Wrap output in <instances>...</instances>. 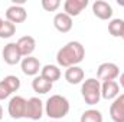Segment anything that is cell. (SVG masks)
<instances>
[{"mask_svg":"<svg viewBox=\"0 0 124 122\" xmlns=\"http://www.w3.org/2000/svg\"><path fill=\"white\" fill-rule=\"evenodd\" d=\"M85 58V47L81 42L71 40L65 46H62L56 53V62L62 68H71L78 66Z\"/></svg>","mask_w":124,"mask_h":122,"instance_id":"6da1fadb","label":"cell"},{"mask_svg":"<svg viewBox=\"0 0 124 122\" xmlns=\"http://www.w3.org/2000/svg\"><path fill=\"white\" fill-rule=\"evenodd\" d=\"M69 109H71L69 101L62 95L49 96L45 103V114L54 121H59L62 118H65L69 114Z\"/></svg>","mask_w":124,"mask_h":122,"instance_id":"7a4b0ae2","label":"cell"},{"mask_svg":"<svg viewBox=\"0 0 124 122\" xmlns=\"http://www.w3.org/2000/svg\"><path fill=\"white\" fill-rule=\"evenodd\" d=\"M81 95L87 105H97L101 99V82L95 78H88L82 82Z\"/></svg>","mask_w":124,"mask_h":122,"instance_id":"3957f363","label":"cell"},{"mask_svg":"<svg viewBox=\"0 0 124 122\" xmlns=\"http://www.w3.org/2000/svg\"><path fill=\"white\" fill-rule=\"evenodd\" d=\"M120 76V68L113 62H104L97 69V79L100 82L116 81Z\"/></svg>","mask_w":124,"mask_h":122,"instance_id":"277c9868","label":"cell"},{"mask_svg":"<svg viewBox=\"0 0 124 122\" xmlns=\"http://www.w3.org/2000/svg\"><path fill=\"white\" fill-rule=\"evenodd\" d=\"M26 103H28V101H26L23 96H13V98L9 101V105H7V112H9V115H10L13 119H22V118H25V114H26Z\"/></svg>","mask_w":124,"mask_h":122,"instance_id":"5b68a950","label":"cell"},{"mask_svg":"<svg viewBox=\"0 0 124 122\" xmlns=\"http://www.w3.org/2000/svg\"><path fill=\"white\" fill-rule=\"evenodd\" d=\"M43 112H45V105H43V102L39 98L33 96L31 99H28L25 118L32 119V121H39L43 116Z\"/></svg>","mask_w":124,"mask_h":122,"instance_id":"8992f818","label":"cell"},{"mask_svg":"<svg viewBox=\"0 0 124 122\" xmlns=\"http://www.w3.org/2000/svg\"><path fill=\"white\" fill-rule=\"evenodd\" d=\"M1 58H3V61L6 62L7 65H10V66L17 65L19 62H22V59H23V56H22L17 45H16V42H10V43H7L3 47Z\"/></svg>","mask_w":124,"mask_h":122,"instance_id":"52a82bcc","label":"cell"},{"mask_svg":"<svg viewBox=\"0 0 124 122\" xmlns=\"http://www.w3.org/2000/svg\"><path fill=\"white\" fill-rule=\"evenodd\" d=\"M28 19V12L23 6L20 4H12L6 10V20L12 22L13 25L16 23H23Z\"/></svg>","mask_w":124,"mask_h":122,"instance_id":"ba28073f","label":"cell"},{"mask_svg":"<svg viewBox=\"0 0 124 122\" xmlns=\"http://www.w3.org/2000/svg\"><path fill=\"white\" fill-rule=\"evenodd\" d=\"M93 13L95 17L101 19V20H108L113 17V7L108 1L104 0H95L93 3Z\"/></svg>","mask_w":124,"mask_h":122,"instance_id":"9c48e42d","label":"cell"},{"mask_svg":"<svg viewBox=\"0 0 124 122\" xmlns=\"http://www.w3.org/2000/svg\"><path fill=\"white\" fill-rule=\"evenodd\" d=\"M110 116L114 122H124V93L118 95L110 105Z\"/></svg>","mask_w":124,"mask_h":122,"instance_id":"30bf717a","label":"cell"},{"mask_svg":"<svg viewBox=\"0 0 124 122\" xmlns=\"http://www.w3.org/2000/svg\"><path fill=\"white\" fill-rule=\"evenodd\" d=\"M88 6V0H66L63 3V13L71 17H77Z\"/></svg>","mask_w":124,"mask_h":122,"instance_id":"8fae6325","label":"cell"},{"mask_svg":"<svg viewBox=\"0 0 124 122\" xmlns=\"http://www.w3.org/2000/svg\"><path fill=\"white\" fill-rule=\"evenodd\" d=\"M20 69H22V72L26 76H38V73L42 69V66H40V62L38 61L36 58L28 56V58H23L22 59V62H20Z\"/></svg>","mask_w":124,"mask_h":122,"instance_id":"7c38bea8","label":"cell"},{"mask_svg":"<svg viewBox=\"0 0 124 122\" xmlns=\"http://www.w3.org/2000/svg\"><path fill=\"white\" fill-rule=\"evenodd\" d=\"M120 95V85L116 81H107L101 83V98L107 101H114Z\"/></svg>","mask_w":124,"mask_h":122,"instance_id":"4fadbf2b","label":"cell"},{"mask_svg":"<svg viewBox=\"0 0 124 122\" xmlns=\"http://www.w3.org/2000/svg\"><path fill=\"white\" fill-rule=\"evenodd\" d=\"M16 45H17V47H19V50H20V53H22L23 58L32 56V53L36 49V40L32 36H22L16 42Z\"/></svg>","mask_w":124,"mask_h":122,"instance_id":"5bb4252c","label":"cell"},{"mask_svg":"<svg viewBox=\"0 0 124 122\" xmlns=\"http://www.w3.org/2000/svg\"><path fill=\"white\" fill-rule=\"evenodd\" d=\"M72 17L71 16H68L66 13H56L55 14V17H54V26H55V29L58 32H61V33H68V32L72 29Z\"/></svg>","mask_w":124,"mask_h":122,"instance_id":"9a60e30c","label":"cell"},{"mask_svg":"<svg viewBox=\"0 0 124 122\" xmlns=\"http://www.w3.org/2000/svg\"><path fill=\"white\" fill-rule=\"evenodd\" d=\"M84 70L79 66H71L65 70V81L69 85H78L84 81Z\"/></svg>","mask_w":124,"mask_h":122,"instance_id":"2e32d148","label":"cell"},{"mask_svg":"<svg viewBox=\"0 0 124 122\" xmlns=\"http://www.w3.org/2000/svg\"><path fill=\"white\" fill-rule=\"evenodd\" d=\"M52 88H54V83L49 82V81H46V79H45L43 76H40V75L35 76L33 81H32V89L36 92V93H39V95H45V93L51 92Z\"/></svg>","mask_w":124,"mask_h":122,"instance_id":"e0dca14e","label":"cell"},{"mask_svg":"<svg viewBox=\"0 0 124 122\" xmlns=\"http://www.w3.org/2000/svg\"><path fill=\"white\" fill-rule=\"evenodd\" d=\"M40 76H43L46 81H49V82H56V81H59L62 76L61 73V69L56 66V65H45L42 69H40Z\"/></svg>","mask_w":124,"mask_h":122,"instance_id":"ac0fdd59","label":"cell"},{"mask_svg":"<svg viewBox=\"0 0 124 122\" xmlns=\"http://www.w3.org/2000/svg\"><path fill=\"white\" fill-rule=\"evenodd\" d=\"M102 114L98 109H87L81 115L79 122H102Z\"/></svg>","mask_w":124,"mask_h":122,"instance_id":"d6986e66","label":"cell"},{"mask_svg":"<svg viewBox=\"0 0 124 122\" xmlns=\"http://www.w3.org/2000/svg\"><path fill=\"white\" fill-rule=\"evenodd\" d=\"M123 25H124L123 19H113V20L108 23V32H110V34H111L113 37H121Z\"/></svg>","mask_w":124,"mask_h":122,"instance_id":"ffe728a7","label":"cell"},{"mask_svg":"<svg viewBox=\"0 0 124 122\" xmlns=\"http://www.w3.org/2000/svg\"><path fill=\"white\" fill-rule=\"evenodd\" d=\"M16 33V25H13L9 20H4L0 27V39H9Z\"/></svg>","mask_w":124,"mask_h":122,"instance_id":"44dd1931","label":"cell"},{"mask_svg":"<svg viewBox=\"0 0 124 122\" xmlns=\"http://www.w3.org/2000/svg\"><path fill=\"white\" fill-rule=\"evenodd\" d=\"M3 82L6 83V86L10 89L12 93H13V92H17L20 89V79H19L17 76H15V75H7V76L3 79Z\"/></svg>","mask_w":124,"mask_h":122,"instance_id":"7402d4cb","label":"cell"},{"mask_svg":"<svg viewBox=\"0 0 124 122\" xmlns=\"http://www.w3.org/2000/svg\"><path fill=\"white\" fill-rule=\"evenodd\" d=\"M40 4H42L43 10H46V12H56L61 6V1L59 0H42Z\"/></svg>","mask_w":124,"mask_h":122,"instance_id":"603a6c76","label":"cell"},{"mask_svg":"<svg viewBox=\"0 0 124 122\" xmlns=\"http://www.w3.org/2000/svg\"><path fill=\"white\" fill-rule=\"evenodd\" d=\"M10 95H12L10 89L6 86V83H4L3 81H0V101H4V99H7Z\"/></svg>","mask_w":124,"mask_h":122,"instance_id":"cb8c5ba5","label":"cell"},{"mask_svg":"<svg viewBox=\"0 0 124 122\" xmlns=\"http://www.w3.org/2000/svg\"><path fill=\"white\" fill-rule=\"evenodd\" d=\"M120 85H121V88L124 89V72L120 75Z\"/></svg>","mask_w":124,"mask_h":122,"instance_id":"d4e9b609","label":"cell"},{"mask_svg":"<svg viewBox=\"0 0 124 122\" xmlns=\"http://www.w3.org/2000/svg\"><path fill=\"white\" fill-rule=\"evenodd\" d=\"M1 118H3V108H1V105H0V121H1Z\"/></svg>","mask_w":124,"mask_h":122,"instance_id":"484cf974","label":"cell"},{"mask_svg":"<svg viewBox=\"0 0 124 122\" xmlns=\"http://www.w3.org/2000/svg\"><path fill=\"white\" fill-rule=\"evenodd\" d=\"M121 39L124 40V25H123V33H121Z\"/></svg>","mask_w":124,"mask_h":122,"instance_id":"4316f807","label":"cell"},{"mask_svg":"<svg viewBox=\"0 0 124 122\" xmlns=\"http://www.w3.org/2000/svg\"><path fill=\"white\" fill-rule=\"evenodd\" d=\"M3 22H4V20H3V19L0 17V27H1V25H3Z\"/></svg>","mask_w":124,"mask_h":122,"instance_id":"83f0119b","label":"cell"},{"mask_svg":"<svg viewBox=\"0 0 124 122\" xmlns=\"http://www.w3.org/2000/svg\"><path fill=\"white\" fill-rule=\"evenodd\" d=\"M118 4H120V6H124V1H120V0H118Z\"/></svg>","mask_w":124,"mask_h":122,"instance_id":"f1b7e54d","label":"cell"},{"mask_svg":"<svg viewBox=\"0 0 124 122\" xmlns=\"http://www.w3.org/2000/svg\"><path fill=\"white\" fill-rule=\"evenodd\" d=\"M52 122H61V121H52Z\"/></svg>","mask_w":124,"mask_h":122,"instance_id":"f546056e","label":"cell"}]
</instances>
